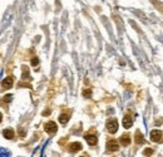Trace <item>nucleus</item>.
<instances>
[{"instance_id":"1","label":"nucleus","mask_w":163,"mask_h":157,"mask_svg":"<svg viewBox=\"0 0 163 157\" xmlns=\"http://www.w3.org/2000/svg\"><path fill=\"white\" fill-rule=\"evenodd\" d=\"M107 129L109 133H116L118 131V121L116 118H112V120H108L107 122Z\"/></svg>"},{"instance_id":"2","label":"nucleus","mask_w":163,"mask_h":157,"mask_svg":"<svg viewBox=\"0 0 163 157\" xmlns=\"http://www.w3.org/2000/svg\"><path fill=\"white\" fill-rule=\"evenodd\" d=\"M84 138L87 140V142H88L90 146H94V145H97V142H98V137H97V135H94V133L90 131V132H88V133H85V136H84Z\"/></svg>"},{"instance_id":"3","label":"nucleus","mask_w":163,"mask_h":157,"mask_svg":"<svg viewBox=\"0 0 163 157\" xmlns=\"http://www.w3.org/2000/svg\"><path fill=\"white\" fill-rule=\"evenodd\" d=\"M119 148V145L117 142V140H109L107 142V151L108 152H116L118 151Z\"/></svg>"},{"instance_id":"4","label":"nucleus","mask_w":163,"mask_h":157,"mask_svg":"<svg viewBox=\"0 0 163 157\" xmlns=\"http://www.w3.org/2000/svg\"><path fill=\"white\" fill-rule=\"evenodd\" d=\"M151 140L153 142H157V143H161L162 142V131L160 129H154V131L151 132Z\"/></svg>"},{"instance_id":"5","label":"nucleus","mask_w":163,"mask_h":157,"mask_svg":"<svg viewBox=\"0 0 163 157\" xmlns=\"http://www.w3.org/2000/svg\"><path fill=\"white\" fill-rule=\"evenodd\" d=\"M44 129L47 131L48 133H54V132H56L58 131V127H56V123L55 122H53V121H49L48 123H45V126H44Z\"/></svg>"},{"instance_id":"6","label":"nucleus","mask_w":163,"mask_h":157,"mask_svg":"<svg viewBox=\"0 0 163 157\" xmlns=\"http://www.w3.org/2000/svg\"><path fill=\"white\" fill-rule=\"evenodd\" d=\"M13 84H14V79H13V77H6L5 79H3L1 87L4 88V89H9V88L13 87Z\"/></svg>"},{"instance_id":"7","label":"nucleus","mask_w":163,"mask_h":157,"mask_svg":"<svg viewBox=\"0 0 163 157\" xmlns=\"http://www.w3.org/2000/svg\"><path fill=\"white\" fill-rule=\"evenodd\" d=\"M132 124H133V121H132V117L129 114H127V116H124L123 118V127L124 128H131Z\"/></svg>"},{"instance_id":"8","label":"nucleus","mask_w":163,"mask_h":157,"mask_svg":"<svg viewBox=\"0 0 163 157\" xmlns=\"http://www.w3.org/2000/svg\"><path fill=\"white\" fill-rule=\"evenodd\" d=\"M120 145L122 146H124V147H127V146H129V143H131V137H129V135H127V133H124V135L120 137Z\"/></svg>"},{"instance_id":"9","label":"nucleus","mask_w":163,"mask_h":157,"mask_svg":"<svg viewBox=\"0 0 163 157\" xmlns=\"http://www.w3.org/2000/svg\"><path fill=\"white\" fill-rule=\"evenodd\" d=\"M80 150H82V143H79V142H73L69 146L70 152H79Z\"/></svg>"},{"instance_id":"10","label":"nucleus","mask_w":163,"mask_h":157,"mask_svg":"<svg viewBox=\"0 0 163 157\" xmlns=\"http://www.w3.org/2000/svg\"><path fill=\"white\" fill-rule=\"evenodd\" d=\"M3 135H4V137H5V138H8V140H13L14 136H15V132H14L11 128H8V129H4Z\"/></svg>"},{"instance_id":"11","label":"nucleus","mask_w":163,"mask_h":157,"mask_svg":"<svg viewBox=\"0 0 163 157\" xmlns=\"http://www.w3.org/2000/svg\"><path fill=\"white\" fill-rule=\"evenodd\" d=\"M134 138H135V143H137V145H142L143 142H144V137H143V135H142L141 131H137V132H135Z\"/></svg>"},{"instance_id":"12","label":"nucleus","mask_w":163,"mask_h":157,"mask_svg":"<svg viewBox=\"0 0 163 157\" xmlns=\"http://www.w3.org/2000/svg\"><path fill=\"white\" fill-rule=\"evenodd\" d=\"M59 121H60V123H62V124H65L67 122L69 121V116H68V114H65V113H64V114H60V116H59Z\"/></svg>"},{"instance_id":"13","label":"nucleus","mask_w":163,"mask_h":157,"mask_svg":"<svg viewBox=\"0 0 163 157\" xmlns=\"http://www.w3.org/2000/svg\"><path fill=\"white\" fill-rule=\"evenodd\" d=\"M0 157H10V151L0 147Z\"/></svg>"},{"instance_id":"14","label":"nucleus","mask_w":163,"mask_h":157,"mask_svg":"<svg viewBox=\"0 0 163 157\" xmlns=\"http://www.w3.org/2000/svg\"><path fill=\"white\" fill-rule=\"evenodd\" d=\"M83 95L87 97V98H90V97H92V91H90V89H84V91H83Z\"/></svg>"},{"instance_id":"15","label":"nucleus","mask_w":163,"mask_h":157,"mask_svg":"<svg viewBox=\"0 0 163 157\" xmlns=\"http://www.w3.org/2000/svg\"><path fill=\"white\" fill-rule=\"evenodd\" d=\"M143 154H144V156H151L153 154V150L152 148H146V150L143 151Z\"/></svg>"},{"instance_id":"16","label":"nucleus","mask_w":163,"mask_h":157,"mask_svg":"<svg viewBox=\"0 0 163 157\" xmlns=\"http://www.w3.org/2000/svg\"><path fill=\"white\" fill-rule=\"evenodd\" d=\"M11 98H13V95H11V94H8V95H5V97H4V102H5V103H9Z\"/></svg>"},{"instance_id":"17","label":"nucleus","mask_w":163,"mask_h":157,"mask_svg":"<svg viewBox=\"0 0 163 157\" xmlns=\"http://www.w3.org/2000/svg\"><path fill=\"white\" fill-rule=\"evenodd\" d=\"M38 63H39V60H38V58H33V59H32V64H33L34 67L38 66Z\"/></svg>"},{"instance_id":"18","label":"nucleus","mask_w":163,"mask_h":157,"mask_svg":"<svg viewBox=\"0 0 163 157\" xmlns=\"http://www.w3.org/2000/svg\"><path fill=\"white\" fill-rule=\"evenodd\" d=\"M43 114H44V116H49V114H50V111H49V109H47V112H44Z\"/></svg>"},{"instance_id":"19","label":"nucleus","mask_w":163,"mask_h":157,"mask_svg":"<svg viewBox=\"0 0 163 157\" xmlns=\"http://www.w3.org/2000/svg\"><path fill=\"white\" fill-rule=\"evenodd\" d=\"M1 120H3V116H1V113H0V122H1Z\"/></svg>"}]
</instances>
